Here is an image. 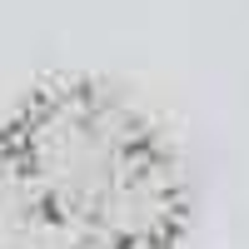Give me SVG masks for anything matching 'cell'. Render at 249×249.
I'll use <instances>...</instances> for the list:
<instances>
[{
	"label": "cell",
	"instance_id": "1",
	"mask_svg": "<svg viewBox=\"0 0 249 249\" xmlns=\"http://www.w3.org/2000/svg\"><path fill=\"white\" fill-rule=\"evenodd\" d=\"M5 144L70 234L105 249H175L184 224L175 155L110 90H40L5 130Z\"/></svg>",
	"mask_w": 249,
	"mask_h": 249
},
{
	"label": "cell",
	"instance_id": "2",
	"mask_svg": "<svg viewBox=\"0 0 249 249\" xmlns=\"http://www.w3.org/2000/svg\"><path fill=\"white\" fill-rule=\"evenodd\" d=\"M0 249H100L90 239L70 234L60 224L40 195L30 190L25 170L15 164L5 135H0Z\"/></svg>",
	"mask_w": 249,
	"mask_h": 249
}]
</instances>
